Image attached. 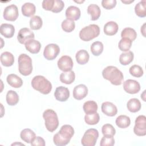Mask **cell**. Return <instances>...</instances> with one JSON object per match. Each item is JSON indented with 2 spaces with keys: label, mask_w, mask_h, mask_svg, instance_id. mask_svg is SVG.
Segmentation results:
<instances>
[{
  "label": "cell",
  "mask_w": 146,
  "mask_h": 146,
  "mask_svg": "<svg viewBox=\"0 0 146 146\" xmlns=\"http://www.w3.org/2000/svg\"><path fill=\"white\" fill-rule=\"evenodd\" d=\"M74 134V129L68 124L61 127L59 131L54 135L53 137L54 143L57 146H63L68 144Z\"/></svg>",
  "instance_id": "1"
},
{
  "label": "cell",
  "mask_w": 146,
  "mask_h": 146,
  "mask_svg": "<svg viewBox=\"0 0 146 146\" xmlns=\"http://www.w3.org/2000/svg\"><path fill=\"white\" fill-rule=\"evenodd\" d=\"M103 77L109 80L111 84L119 86L122 84L124 80V76L116 67L109 66L106 67L102 71Z\"/></svg>",
  "instance_id": "2"
},
{
  "label": "cell",
  "mask_w": 146,
  "mask_h": 146,
  "mask_svg": "<svg viewBox=\"0 0 146 146\" xmlns=\"http://www.w3.org/2000/svg\"><path fill=\"white\" fill-rule=\"evenodd\" d=\"M31 86L34 90L44 95L48 94L52 90L51 82L42 75L34 76L31 80Z\"/></svg>",
  "instance_id": "3"
},
{
  "label": "cell",
  "mask_w": 146,
  "mask_h": 146,
  "mask_svg": "<svg viewBox=\"0 0 146 146\" xmlns=\"http://www.w3.org/2000/svg\"><path fill=\"white\" fill-rule=\"evenodd\" d=\"M43 117L46 129L52 132L59 125V120L56 113L51 109L46 110L43 113Z\"/></svg>",
  "instance_id": "4"
},
{
  "label": "cell",
  "mask_w": 146,
  "mask_h": 146,
  "mask_svg": "<svg viewBox=\"0 0 146 146\" xmlns=\"http://www.w3.org/2000/svg\"><path fill=\"white\" fill-rule=\"evenodd\" d=\"M18 70L19 73L23 76H27L33 71L31 58L26 54L19 55L18 59Z\"/></svg>",
  "instance_id": "5"
},
{
  "label": "cell",
  "mask_w": 146,
  "mask_h": 146,
  "mask_svg": "<svg viewBox=\"0 0 146 146\" xmlns=\"http://www.w3.org/2000/svg\"><path fill=\"white\" fill-rule=\"evenodd\" d=\"M100 34V28L95 24H91L81 29L79 37L83 41H90L98 36Z\"/></svg>",
  "instance_id": "6"
},
{
  "label": "cell",
  "mask_w": 146,
  "mask_h": 146,
  "mask_svg": "<svg viewBox=\"0 0 146 146\" xmlns=\"http://www.w3.org/2000/svg\"><path fill=\"white\" fill-rule=\"evenodd\" d=\"M98 137V131L95 128H90L84 133L81 140V143L84 146H94Z\"/></svg>",
  "instance_id": "7"
},
{
  "label": "cell",
  "mask_w": 146,
  "mask_h": 146,
  "mask_svg": "<svg viewBox=\"0 0 146 146\" xmlns=\"http://www.w3.org/2000/svg\"><path fill=\"white\" fill-rule=\"evenodd\" d=\"M133 132L135 134L139 136L146 135V117L144 115H139L136 117Z\"/></svg>",
  "instance_id": "8"
},
{
  "label": "cell",
  "mask_w": 146,
  "mask_h": 146,
  "mask_svg": "<svg viewBox=\"0 0 146 146\" xmlns=\"http://www.w3.org/2000/svg\"><path fill=\"white\" fill-rule=\"evenodd\" d=\"M60 52L59 47L55 43H50L46 46L43 51L44 57L48 60L55 59Z\"/></svg>",
  "instance_id": "9"
},
{
  "label": "cell",
  "mask_w": 146,
  "mask_h": 146,
  "mask_svg": "<svg viewBox=\"0 0 146 146\" xmlns=\"http://www.w3.org/2000/svg\"><path fill=\"white\" fill-rule=\"evenodd\" d=\"M18 9L15 5H10L4 9L3 16L5 19L7 21H14L18 18Z\"/></svg>",
  "instance_id": "10"
},
{
  "label": "cell",
  "mask_w": 146,
  "mask_h": 146,
  "mask_svg": "<svg viewBox=\"0 0 146 146\" xmlns=\"http://www.w3.org/2000/svg\"><path fill=\"white\" fill-rule=\"evenodd\" d=\"M58 68L63 72L71 71L73 67V61L72 58L67 55L61 56L58 61Z\"/></svg>",
  "instance_id": "11"
},
{
  "label": "cell",
  "mask_w": 146,
  "mask_h": 146,
  "mask_svg": "<svg viewBox=\"0 0 146 146\" xmlns=\"http://www.w3.org/2000/svg\"><path fill=\"white\" fill-rule=\"evenodd\" d=\"M123 88L124 91L130 94H135L140 90L139 83L133 79H128L123 83Z\"/></svg>",
  "instance_id": "12"
},
{
  "label": "cell",
  "mask_w": 146,
  "mask_h": 146,
  "mask_svg": "<svg viewBox=\"0 0 146 146\" xmlns=\"http://www.w3.org/2000/svg\"><path fill=\"white\" fill-rule=\"evenodd\" d=\"M35 38L34 33L28 28H22L18 32L17 39L19 42L21 44L25 43L30 39H33Z\"/></svg>",
  "instance_id": "13"
},
{
  "label": "cell",
  "mask_w": 146,
  "mask_h": 146,
  "mask_svg": "<svg viewBox=\"0 0 146 146\" xmlns=\"http://www.w3.org/2000/svg\"><path fill=\"white\" fill-rule=\"evenodd\" d=\"M54 96L59 102H65L70 96V91L67 87L59 86L56 88L54 92Z\"/></svg>",
  "instance_id": "14"
},
{
  "label": "cell",
  "mask_w": 146,
  "mask_h": 146,
  "mask_svg": "<svg viewBox=\"0 0 146 146\" xmlns=\"http://www.w3.org/2000/svg\"><path fill=\"white\" fill-rule=\"evenodd\" d=\"M102 111L106 115L108 116H114L117 112L116 106L111 102H103L101 106Z\"/></svg>",
  "instance_id": "15"
},
{
  "label": "cell",
  "mask_w": 146,
  "mask_h": 146,
  "mask_svg": "<svg viewBox=\"0 0 146 146\" xmlns=\"http://www.w3.org/2000/svg\"><path fill=\"white\" fill-rule=\"evenodd\" d=\"M88 94V88L84 84L76 86L73 90V97L76 100H82Z\"/></svg>",
  "instance_id": "16"
},
{
  "label": "cell",
  "mask_w": 146,
  "mask_h": 146,
  "mask_svg": "<svg viewBox=\"0 0 146 146\" xmlns=\"http://www.w3.org/2000/svg\"><path fill=\"white\" fill-rule=\"evenodd\" d=\"M65 14L67 19L72 21H77L80 17V10L76 6H70L66 9Z\"/></svg>",
  "instance_id": "17"
},
{
  "label": "cell",
  "mask_w": 146,
  "mask_h": 146,
  "mask_svg": "<svg viewBox=\"0 0 146 146\" xmlns=\"http://www.w3.org/2000/svg\"><path fill=\"white\" fill-rule=\"evenodd\" d=\"M26 49L31 54H37L40 51L41 48L40 43L35 39H30L25 44Z\"/></svg>",
  "instance_id": "18"
},
{
  "label": "cell",
  "mask_w": 146,
  "mask_h": 146,
  "mask_svg": "<svg viewBox=\"0 0 146 146\" xmlns=\"http://www.w3.org/2000/svg\"><path fill=\"white\" fill-rule=\"evenodd\" d=\"M0 33L6 38H11L15 33V28L11 24L2 23L0 26Z\"/></svg>",
  "instance_id": "19"
},
{
  "label": "cell",
  "mask_w": 146,
  "mask_h": 146,
  "mask_svg": "<svg viewBox=\"0 0 146 146\" xmlns=\"http://www.w3.org/2000/svg\"><path fill=\"white\" fill-rule=\"evenodd\" d=\"M118 25L114 21L107 22L104 26V33L106 35L112 36L116 34L118 31Z\"/></svg>",
  "instance_id": "20"
},
{
  "label": "cell",
  "mask_w": 146,
  "mask_h": 146,
  "mask_svg": "<svg viewBox=\"0 0 146 146\" xmlns=\"http://www.w3.org/2000/svg\"><path fill=\"white\" fill-rule=\"evenodd\" d=\"M7 83L14 88H19L23 84L22 79L16 74H11L7 75L6 78Z\"/></svg>",
  "instance_id": "21"
},
{
  "label": "cell",
  "mask_w": 146,
  "mask_h": 146,
  "mask_svg": "<svg viewBox=\"0 0 146 146\" xmlns=\"http://www.w3.org/2000/svg\"><path fill=\"white\" fill-rule=\"evenodd\" d=\"M0 59L2 64L5 67L11 66L14 62V55L8 51L2 52L1 55Z\"/></svg>",
  "instance_id": "22"
},
{
  "label": "cell",
  "mask_w": 146,
  "mask_h": 146,
  "mask_svg": "<svg viewBox=\"0 0 146 146\" xmlns=\"http://www.w3.org/2000/svg\"><path fill=\"white\" fill-rule=\"evenodd\" d=\"M87 13L91 15V19L92 21H96L100 17L101 10L98 5L91 4L87 7Z\"/></svg>",
  "instance_id": "23"
},
{
  "label": "cell",
  "mask_w": 146,
  "mask_h": 146,
  "mask_svg": "<svg viewBox=\"0 0 146 146\" xmlns=\"http://www.w3.org/2000/svg\"><path fill=\"white\" fill-rule=\"evenodd\" d=\"M20 137L25 142L27 143H31L36 137V135L31 129L25 128L21 132Z\"/></svg>",
  "instance_id": "24"
},
{
  "label": "cell",
  "mask_w": 146,
  "mask_h": 146,
  "mask_svg": "<svg viewBox=\"0 0 146 146\" xmlns=\"http://www.w3.org/2000/svg\"><path fill=\"white\" fill-rule=\"evenodd\" d=\"M22 13L25 17H31L34 15L36 11L35 6L31 2L24 3L21 7Z\"/></svg>",
  "instance_id": "25"
},
{
  "label": "cell",
  "mask_w": 146,
  "mask_h": 146,
  "mask_svg": "<svg viewBox=\"0 0 146 146\" xmlns=\"http://www.w3.org/2000/svg\"><path fill=\"white\" fill-rule=\"evenodd\" d=\"M60 80L62 83L66 84H70L74 82L75 75L73 71L63 72L60 75Z\"/></svg>",
  "instance_id": "26"
},
{
  "label": "cell",
  "mask_w": 146,
  "mask_h": 146,
  "mask_svg": "<svg viewBox=\"0 0 146 146\" xmlns=\"http://www.w3.org/2000/svg\"><path fill=\"white\" fill-rule=\"evenodd\" d=\"M76 60L79 64H85L87 63L90 58L88 52L85 50H80L76 53L75 55Z\"/></svg>",
  "instance_id": "27"
},
{
  "label": "cell",
  "mask_w": 146,
  "mask_h": 146,
  "mask_svg": "<svg viewBox=\"0 0 146 146\" xmlns=\"http://www.w3.org/2000/svg\"><path fill=\"white\" fill-rule=\"evenodd\" d=\"M141 103L137 98H132L127 103V107L131 112H138L141 109Z\"/></svg>",
  "instance_id": "28"
},
{
  "label": "cell",
  "mask_w": 146,
  "mask_h": 146,
  "mask_svg": "<svg viewBox=\"0 0 146 146\" xmlns=\"http://www.w3.org/2000/svg\"><path fill=\"white\" fill-rule=\"evenodd\" d=\"M115 123L119 128H125L129 126L131 124V120L128 116L122 115L117 117Z\"/></svg>",
  "instance_id": "29"
},
{
  "label": "cell",
  "mask_w": 146,
  "mask_h": 146,
  "mask_svg": "<svg viewBox=\"0 0 146 146\" xmlns=\"http://www.w3.org/2000/svg\"><path fill=\"white\" fill-rule=\"evenodd\" d=\"M133 53L132 51H129L128 52H123L120 54L119 56V62L122 65H128L133 61Z\"/></svg>",
  "instance_id": "30"
},
{
  "label": "cell",
  "mask_w": 146,
  "mask_h": 146,
  "mask_svg": "<svg viewBox=\"0 0 146 146\" xmlns=\"http://www.w3.org/2000/svg\"><path fill=\"white\" fill-rule=\"evenodd\" d=\"M6 100L7 103L10 106H15L19 102V96L17 93L13 90H9L6 94Z\"/></svg>",
  "instance_id": "31"
},
{
  "label": "cell",
  "mask_w": 146,
  "mask_h": 146,
  "mask_svg": "<svg viewBox=\"0 0 146 146\" xmlns=\"http://www.w3.org/2000/svg\"><path fill=\"white\" fill-rule=\"evenodd\" d=\"M136 14L139 17H145L146 16V2L143 0L137 3L135 7Z\"/></svg>",
  "instance_id": "32"
},
{
  "label": "cell",
  "mask_w": 146,
  "mask_h": 146,
  "mask_svg": "<svg viewBox=\"0 0 146 146\" xmlns=\"http://www.w3.org/2000/svg\"><path fill=\"white\" fill-rule=\"evenodd\" d=\"M100 116L98 112L86 113L84 116L85 122L88 125H95L99 121Z\"/></svg>",
  "instance_id": "33"
},
{
  "label": "cell",
  "mask_w": 146,
  "mask_h": 146,
  "mask_svg": "<svg viewBox=\"0 0 146 146\" xmlns=\"http://www.w3.org/2000/svg\"><path fill=\"white\" fill-rule=\"evenodd\" d=\"M121 36L122 38H128L132 42L136 38L137 33L133 29L126 27L122 30L121 33Z\"/></svg>",
  "instance_id": "34"
},
{
  "label": "cell",
  "mask_w": 146,
  "mask_h": 146,
  "mask_svg": "<svg viewBox=\"0 0 146 146\" xmlns=\"http://www.w3.org/2000/svg\"><path fill=\"white\" fill-rule=\"evenodd\" d=\"M98 104L95 101L89 100L83 104V109L86 113L96 112L98 110Z\"/></svg>",
  "instance_id": "35"
},
{
  "label": "cell",
  "mask_w": 146,
  "mask_h": 146,
  "mask_svg": "<svg viewBox=\"0 0 146 146\" xmlns=\"http://www.w3.org/2000/svg\"><path fill=\"white\" fill-rule=\"evenodd\" d=\"M43 25L42 18L38 15L33 16L30 20V26L32 30H37L40 29Z\"/></svg>",
  "instance_id": "36"
},
{
  "label": "cell",
  "mask_w": 146,
  "mask_h": 146,
  "mask_svg": "<svg viewBox=\"0 0 146 146\" xmlns=\"http://www.w3.org/2000/svg\"><path fill=\"white\" fill-rule=\"evenodd\" d=\"M92 54L95 56H99L103 51V44L100 41H96L92 43L90 47Z\"/></svg>",
  "instance_id": "37"
},
{
  "label": "cell",
  "mask_w": 146,
  "mask_h": 146,
  "mask_svg": "<svg viewBox=\"0 0 146 146\" xmlns=\"http://www.w3.org/2000/svg\"><path fill=\"white\" fill-rule=\"evenodd\" d=\"M132 42L128 38H121L118 44L119 48L122 51H128L131 47Z\"/></svg>",
  "instance_id": "38"
},
{
  "label": "cell",
  "mask_w": 146,
  "mask_h": 146,
  "mask_svg": "<svg viewBox=\"0 0 146 146\" xmlns=\"http://www.w3.org/2000/svg\"><path fill=\"white\" fill-rule=\"evenodd\" d=\"M61 26L63 31L67 33H70L75 29V24L74 21L66 19L63 21Z\"/></svg>",
  "instance_id": "39"
},
{
  "label": "cell",
  "mask_w": 146,
  "mask_h": 146,
  "mask_svg": "<svg viewBox=\"0 0 146 146\" xmlns=\"http://www.w3.org/2000/svg\"><path fill=\"white\" fill-rule=\"evenodd\" d=\"M129 72L131 75L136 78H140L142 76L144 73L143 68L137 64L132 66L129 69Z\"/></svg>",
  "instance_id": "40"
},
{
  "label": "cell",
  "mask_w": 146,
  "mask_h": 146,
  "mask_svg": "<svg viewBox=\"0 0 146 146\" xmlns=\"http://www.w3.org/2000/svg\"><path fill=\"white\" fill-rule=\"evenodd\" d=\"M102 132L103 135H111L113 136L116 133V130L112 125L105 124L102 128Z\"/></svg>",
  "instance_id": "41"
},
{
  "label": "cell",
  "mask_w": 146,
  "mask_h": 146,
  "mask_svg": "<svg viewBox=\"0 0 146 146\" xmlns=\"http://www.w3.org/2000/svg\"><path fill=\"white\" fill-rule=\"evenodd\" d=\"M114 144L115 139L113 136L111 135H104L100 142V146H112Z\"/></svg>",
  "instance_id": "42"
},
{
  "label": "cell",
  "mask_w": 146,
  "mask_h": 146,
  "mask_svg": "<svg viewBox=\"0 0 146 146\" xmlns=\"http://www.w3.org/2000/svg\"><path fill=\"white\" fill-rule=\"evenodd\" d=\"M64 7V2L62 0H54V6L52 10V12L57 13L60 12Z\"/></svg>",
  "instance_id": "43"
},
{
  "label": "cell",
  "mask_w": 146,
  "mask_h": 146,
  "mask_svg": "<svg viewBox=\"0 0 146 146\" xmlns=\"http://www.w3.org/2000/svg\"><path fill=\"white\" fill-rule=\"evenodd\" d=\"M116 5V0H103L102 1V6L106 9L110 10L115 7Z\"/></svg>",
  "instance_id": "44"
},
{
  "label": "cell",
  "mask_w": 146,
  "mask_h": 146,
  "mask_svg": "<svg viewBox=\"0 0 146 146\" xmlns=\"http://www.w3.org/2000/svg\"><path fill=\"white\" fill-rule=\"evenodd\" d=\"M54 0H44L42 3V7L48 11H52L54 6Z\"/></svg>",
  "instance_id": "45"
},
{
  "label": "cell",
  "mask_w": 146,
  "mask_h": 146,
  "mask_svg": "<svg viewBox=\"0 0 146 146\" xmlns=\"http://www.w3.org/2000/svg\"><path fill=\"white\" fill-rule=\"evenodd\" d=\"M31 145L33 146H44L45 141L42 137L40 136H36L32 141V142L31 143Z\"/></svg>",
  "instance_id": "46"
},
{
  "label": "cell",
  "mask_w": 146,
  "mask_h": 146,
  "mask_svg": "<svg viewBox=\"0 0 146 146\" xmlns=\"http://www.w3.org/2000/svg\"><path fill=\"white\" fill-rule=\"evenodd\" d=\"M145 23H144L142 27H141V33L143 34V35L144 36H145Z\"/></svg>",
  "instance_id": "47"
},
{
  "label": "cell",
  "mask_w": 146,
  "mask_h": 146,
  "mask_svg": "<svg viewBox=\"0 0 146 146\" xmlns=\"http://www.w3.org/2000/svg\"><path fill=\"white\" fill-rule=\"evenodd\" d=\"M123 3H126V4H128V3H131L132 2H133L134 1L133 0H131V1H127V0H121V1Z\"/></svg>",
  "instance_id": "48"
}]
</instances>
